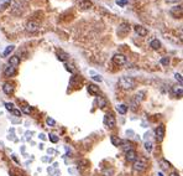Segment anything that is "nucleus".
<instances>
[{"instance_id":"obj_1","label":"nucleus","mask_w":183,"mask_h":176,"mask_svg":"<svg viewBox=\"0 0 183 176\" xmlns=\"http://www.w3.org/2000/svg\"><path fill=\"white\" fill-rule=\"evenodd\" d=\"M119 86L122 89H132L135 87V81H134V78H131V77L124 76V77L119 78Z\"/></svg>"},{"instance_id":"obj_2","label":"nucleus","mask_w":183,"mask_h":176,"mask_svg":"<svg viewBox=\"0 0 183 176\" xmlns=\"http://www.w3.org/2000/svg\"><path fill=\"white\" fill-rule=\"evenodd\" d=\"M146 167H147V160L144 157H141V159H136V160L134 161L132 170L136 171V172H141V171H144Z\"/></svg>"},{"instance_id":"obj_3","label":"nucleus","mask_w":183,"mask_h":176,"mask_svg":"<svg viewBox=\"0 0 183 176\" xmlns=\"http://www.w3.org/2000/svg\"><path fill=\"white\" fill-rule=\"evenodd\" d=\"M104 125L106 128H109V129H113L115 128V125H116V120L114 118V115L113 114H105L104 117Z\"/></svg>"},{"instance_id":"obj_4","label":"nucleus","mask_w":183,"mask_h":176,"mask_svg":"<svg viewBox=\"0 0 183 176\" xmlns=\"http://www.w3.org/2000/svg\"><path fill=\"white\" fill-rule=\"evenodd\" d=\"M113 62L116 66H122V65L126 63V57H125V55H122V53H115L113 56Z\"/></svg>"},{"instance_id":"obj_5","label":"nucleus","mask_w":183,"mask_h":176,"mask_svg":"<svg viewBox=\"0 0 183 176\" xmlns=\"http://www.w3.org/2000/svg\"><path fill=\"white\" fill-rule=\"evenodd\" d=\"M155 135H156V139L159 141L163 140V137H165V125L160 124L159 127L155 129Z\"/></svg>"},{"instance_id":"obj_6","label":"nucleus","mask_w":183,"mask_h":176,"mask_svg":"<svg viewBox=\"0 0 183 176\" xmlns=\"http://www.w3.org/2000/svg\"><path fill=\"white\" fill-rule=\"evenodd\" d=\"M125 159H126V161H129V163H134L137 159V153L135 151L134 149L129 150V151H126V154H125Z\"/></svg>"},{"instance_id":"obj_7","label":"nucleus","mask_w":183,"mask_h":176,"mask_svg":"<svg viewBox=\"0 0 183 176\" xmlns=\"http://www.w3.org/2000/svg\"><path fill=\"white\" fill-rule=\"evenodd\" d=\"M38 29H40V25L35 21H29L26 24V31H29V32H36Z\"/></svg>"},{"instance_id":"obj_8","label":"nucleus","mask_w":183,"mask_h":176,"mask_svg":"<svg viewBox=\"0 0 183 176\" xmlns=\"http://www.w3.org/2000/svg\"><path fill=\"white\" fill-rule=\"evenodd\" d=\"M16 74V68L15 67H13V66H7V67H5V70H4V76L5 77H13V76H15Z\"/></svg>"},{"instance_id":"obj_9","label":"nucleus","mask_w":183,"mask_h":176,"mask_svg":"<svg viewBox=\"0 0 183 176\" xmlns=\"http://www.w3.org/2000/svg\"><path fill=\"white\" fill-rule=\"evenodd\" d=\"M134 30H135V32L137 33L139 36H142V37L147 36V29L144 27V26H141V25H136V26L134 27Z\"/></svg>"},{"instance_id":"obj_10","label":"nucleus","mask_w":183,"mask_h":176,"mask_svg":"<svg viewBox=\"0 0 183 176\" xmlns=\"http://www.w3.org/2000/svg\"><path fill=\"white\" fill-rule=\"evenodd\" d=\"M171 15H173L174 18H181L182 16V5H178V6H173L172 9L170 10Z\"/></svg>"},{"instance_id":"obj_11","label":"nucleus","mask_w":183,"mask_h":176,"mask_svg":"<svg viewBox=\"0 0 183 176\" xmlns=\"http://www.w3.org/2000/svg\"><path fill=\"white\" fill-rule=\"evenodd\" d=\"M78 5H79L80 9H83V10H88V9H90V7L93 6V4H92L90 0H79Z\"/></svg>"},{"instance_id":"obj_12","label":"nucleus","mask_w":183,"mask_h":176,"mask_svg":"<svg viewBox=\"0 0 183 176\" xmlns=\"http://www.w3.org/2000/svg\"><path fill=\"white\" fill-rule=\"evenodd\" d=\"M3 91H4V93H5V94L10 96V94L14 93V86L11 85V83L6 82V83H4V86H3Z\"/></svg>"},{"instance_id":"obj_13","label":"nucleus","mask_w":183,"mask_h":176,"mask_svg":"<svg viewBox=\"0 0 183 176\" xmlns=\"http://www.w3.org/2000/svg\"><path fill=\"white\" fill-rule=\"evenodd\" d=\"M120 146L122 148L124 151H129V150H132V143L129 140H121V143H120Z\"/></svg>"},{"instance_id":"obj_14","label":"nucleus","mask_w":183,"mask_h":176,"mask_svg":"<svg viewBox=\"0 0 183 176\" xmlns=\"http://www.w3.org/2000/svg\"><path fill=\"white\" fill-rule=\"evenodd\" d=\"M68 53H66L64 51H62V50H60V51H57V58L60 61H62V62H66L68 60Z\"/></svg>"},{"instance_id":"obj_15","label":"nucleus","mask_w":183,"mask_h":176,"mask_svg":"<svg viewBox=\"0 0 183 176\" xmlns=\"http://www.w3.org/2000/svg\"><path fill=\"white\" fill-rule=\"evenodd\" d=\"M9 65L13 66V67L19 66L20 65V58H19V56H11L10 60H9Z\"/></svg>"},{"instance_id":"obj_16","label":"nucleus","mask_w":183,"mask_h":176,"mask_svg":"<svg viewBox=\"0 0 183 176\" xmlns=\"http://www.w3.org/2000/svg\"><path fill=\"white\" fill-rule=\"evenodd\" d=\"M150 47L153 50H159V48H161V42L157 39H153V40H151V42H150Z\"/></svg>"},{"instance_id":"obj_17","label":"nucleus","mask_w":183,"mask_h":176,"mask_svg":"<svg viewBox=\"0 0 183 176\" xmlns=\"http://www.w3.org/2000/svg\"><path fill=\"white\" fill-rule=\"evenodd\" d=\"M88 92L90 94H98L99 93V87H97L95 85H88Z\"/></svg>"},{"instance_id":"obj_18","label":"nucleus","mask_w":183,"mask_h":176,"mask_svg":"<svg viewBox=\"0 0 183 176\" xmlns=\"http://www.w3.org/2000/svg\"><path fill=\"white\" fill-rule=\"evenodd\" d=\"M116 111H118L120 114H126L128 105L126 104H118V105H116Z\"/></svg>"},{"instance_id":"obj_19","label":"nucleus","mask_w":183,"mask_h":176,"mask_svg":"<svg viewBox=\"0 0 183 176\" xmlns=\"http://www.w3.org/2000/svg\"><path fill=\"white\" fill-rule=\"evenodd\" d=\"M172 92L176 97H182V87L181 86H174L172 87Z\"/></svg>"},{"instance_id":"obj_20","label":"nucleus","mask_w":183,"mask_h":176,"mask_svg":"<svg viewBox=\"0 0 183 176\" xmlns=\"http://www.w3.org/2000/svg\"><path fill=\"white\" fill-rule=\"evenodd\" d=\"M160 166H161V169H162V170H168L170 167H171L170 163H168L167 160H165V159L160 160Z\"/></svg>"},{"instance_id":"obj_21","label":"nucleus","mask_w":183,"mask_h":176,"mask_svg":"<svg viewBox=\"0 0 183 176\" xmlns=\"http://www.w3.org/2000/svg\"><path fill=\"white\" fill-rule=\"evenodd\" d=\"M145 99V92H139V93L135 96V102L139 103L141 102V100H144Z\"/></svg>"},{"instance_id":"obj_22","label":"nucleus","mask_w":183,"mask_h":176,"mask_svg":"<svg viewBox=\"0 0 183 176\" xmlns=\"http://www.w3.org/2000/svg\"><path fill=\"white\" fill-rule=\"evenodd\" d=\"M97 102H98V104H99V107H100V108H105L106 107V100L103 97H100V96L97 98Z\"/></svg>"},{"instance_id":"obj_23","label":"nucleus","mask_w":183,"mask_h":176,"mask_svg":"<svg viewBox=\"0 0 183 176\" xmlns=\"http://www.w3.org/2000/svg\"><path fill=\"white\" fill-rule=\"evenodd\" d=\"M110 140H111V144H113L114 146H119V145H120V143H121V140H120L118 137H115V135H111Z\"/></svg>"},{"instance_id":"obj_24","label":"nucleus","mask_w":183,"mask_h":176,"mask_svg":"<svg viewBox=\"0 0 183 176\" xmlns=\"http://www.w3.org/2000/svg\"><path fill=\"white\" fill-rule=\"evenodd\" d=\"M14 48H15V46H13V45H10V46H7L6 48H5V51L3 52V55H4V57H7L9 56L13 51H14Z\"/></svg>"},{"instance_id":"obj_25","label":"nucleus","mask_w":183,"mask_h":176,"mask_svg":"<svg viewBox=\"0 0 183 176\" xmlns=\"http://www.w3.org/2000/svg\"><path fill=\"white\" fill-rule=\"evenodd\" d=\"M64 67H66V70H67L68 72H71V73H76V67H74L72 63H66L64 65Z\"/></svg>"},{"instance_id":"obj_26","label":"nucleus","mask_w":183,"mask_h":176,"mask_svg":"<svg viewBox=\"0 0 183 176\" xmlns=\"http://www.w3.org/2000/svg\"><path fill=\"white\" fill-rule=\"evenodd\" d=\"M145 149L147 150V151H152V149H153V144L151 143V141H146L145 143Z\"/></svg>"},{"instance_id":"obj_27","label":"nucleus","mask_w":183,"mask_h":176,"mask_svg":"<svg viewBox=\"0 0 183 176\" xmlns=\"http://www.w3.org/2000/svg\"><path fill=\"white\" fill-rule=\"evenodd\" d=\"M160 63H161L162 66H168V63H170V57H162L161 61H160Z\"/></svg>"},{"instance_id":"obj_28","label":"nucleus","mask_w":183,"mask_h":176,"mask_svg":"<svg viewBox=\"0 0 183 176\" xmlns=\"http://www.w3.org/2000/svg\"><path fill=\"white\" fill-rule=\"evenodd\" d=\"M49 140H51L52 141V143H57V141H58V138H57V135H56V134H49Z\"/></svg>"},{"instance_id":"obj_29","label":"nucleus","mask_w":183,"mask_h":176,"mask_svg":"<svg viewBox=\"0 0 183 176\" xmlns=\"http://www.w3.org/2000/svg\"><path fill=\"white\" fill-rule=\"evenodd\" d=\"M46 123H47L48 125H51V127H55V125H56V120L52 119V118H47V119H46Z\"/></svg>"},{"instance_id":"obj_30","label":"nucleus","mask_w":183,"mask_h":176,"mask_svg":"<svg viewBox=\"0 0 183 176\" xmlns=\"http://www.w3.org/2000/svg\"><path fill=\"white\" fill-rule=\"evenodd\" d=\"M116 4L120 6H125L128 4V0H116Z\"/></svg>"},{"instance_id":"obj_31","label":"nucleus","mask_w":183,"mask_h":176,"mask_svg":"<svg viewBox=\"0 0 183 176\" xmlns=\"http://www.w3.org/2000/svg\"><path fill=\"white\" fill-rule=\"evenodd\" d=\"M5 107H6V109L10 111V112L14 109V104L13 103H5Z\"/></svg>"},{"instance_id":"obj_32","label":"nucleus","mask_w":183,"mask_h":176,"mask_svg":"<svg viewBox=\"0 0 183 176\" xmlns=\"http://www.w3.org/2000/svg\"><path fill=\"white\" fill-rule=\"evenodd\" d=\"M22 111L26 113V114H30V112H31V108H29V105H25V107H22Z\"/></svg>"},{"instance_id":"obj_33","label":"nucleus","mask_w":183,"mask_h":176,"mask_svg":"<svg viewBox=\"0 0 183 176\" xmlns=\"http://www.w3.org/2000/svg\"><path fill=\"white\" fill-rule=\"evenodd\" d=\"M11 113H13L14 115H16V117H20V115H21V112H20L19 109H13Z\"/></svg>"},{"instance_id":"obj_34","label":"nucleus","mask_w":183,"mask_h":176,"mask_svg":"<svg viewBox=\"0 0 183 176\" xmlns=\"http://www.w3.org/2000/svg\"><path fill=\"white\" fill-rule=\"evenodd\" d=\"M174 77H176V79L182 85V76H181V73H176V74H174Z\"/></svg>"},{"instance_id":"obj_35","label":"nucleus","mask_w":183,"mask_h":176,"mask_svg":"<svg viewBox=\"0 0 183 176\" xmlns=\"http://www.w3.org/2000/svg\"><path fill=\"white\" fill-rule=\"evenodd\" d=\"M113 172H114L113 169H110V171H109V170H105V171H104V175H105V176H111Z\"/></svg>"},{"instance_id":"obj_36","label":"nucleus","mask_w":183,"mask_h":176,"mask_svg":"<svg viewBox=\"0 0 183 176\" xmlns=\"http://www.w3.org/2000/svg\"><path fill=\"white\" fill-rule=\"evenodd\" d=\"M92 78H93L94 81H97V82H102V77H100V76H98V74H95V76H93Z\"/></svg>"},{"instance_id":"obj_37","label":"nucleus","mask_w":183,"mask_h":176,"mask_svg":"<svg viewBox=\"0 0 183 176\" xmlns=\"http://www.w3.org/2000/svg\"><path fill=\"white\" fill-rule=\"evenodd\" d=\"M170 176H179V175H178V174H177V172H172V174H171V175H170Z\"/></svg>"},{"instance_id":"obj_38","label":"nucleus","mask_w":183,"mask_h":176,"mask_svg":"<svg viewBox=\"0 0 183 176\" xmlns=\"http://www.w3.org/2000/svg\"><path fill=\"white\" fill-rule=\"evenodd\" d=\"M168 3H176V1H178V0H167Z\"/></svg>"},{"instance_id":"obj_39","label":"nucleus","mask_w":183,"mask_h":176,"mask_svg":"<svg viewBox=\"0 0 183 176\" xmlns=\"http://www.w3.org/2000/svg\"><path fill=\"white\" fill-rule=\"evenodd\" d=\"M40 137H41V139H42V140H45V139H46V137L44 135V134H41V135H40Z\"/></svg>"},{"instance_id":"obj_40","label":"nucleus","mask_w":183,"mask_h":176,"mask_svg":"<svg viewBox=\"0 0 183 176\" xmlns=\"http://www.w3.org/2000/svg\"><path fill=\"white\" fill-rule=\"evenodd\" d=\"M157 176H163V175H162L161 172H159V175H157Z\"/></svg>"}]
</instances>
